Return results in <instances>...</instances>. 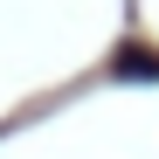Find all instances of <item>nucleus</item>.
Wrapping results in <instances>:
<instances>
[{"mask_svg": "<svg viewBox=\"0 0 159 159\" xmlns=\"http://www.w3.org/2000/svg\"><path fill=\"white\" fill-rule=\"evenodd\" d=\"M118 76H159V56H145V48H118Z\"/></svg>", "mask_w": 159, "mask_h": 159, "instance_id": "nucleus-1", "label": "nucleus"}]
</instances>
